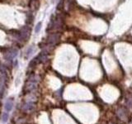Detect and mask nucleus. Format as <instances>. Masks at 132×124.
Wrapping results in <instances>:
<instances>
[{
  "label": "nucleus",
  "mask_w": 132,
  "mask_h": 124,
  "mask_svg": "<svg viewBox=\"0 0 132 124\" xmlns=\"http://www.w3.org/2000/svg\"><path fill=\"white\" fill-rule=\"evenodd\" d=\"M13 104H14V98H8L6 100L5 106H4V110L7 112V113H10L12 107H13Z\"/></svg>",
  "instance_id": "f257e3e1"
},
{
  "label": "nucleus",
  "mask_w": 132,
  "mask_h": 124,
  "mask_svg": "<svg viewBox=\"0 0 132 124\" xmlns=\"http://www.w3.org/2000/svg\"><path fill=\"white\" fill-rule=\"evenodd\" d=\"M59 40H60V35L58 34H53L51 36H50L48 38V41L51 44H55L56 42L59 41Z\"/></svg>",
  "instance_id": "f03ea898"
},
{
  "label": "nucleus",
  "mask_w": 132,
  "mask_h": 124,
  "mask_svg": "<svg viewBox=\"0 0 132 124\" xmlns=\"http://www.w3.org/2000/svg\"><path fill=\"white\" fill-rule=\"evenodd\" d=\"M8 113H7V112H6V111L3 113V116H2V121H3V122H6L7 121V119H8Z\"/></svg>",
  "instance_id": "7ed1b4c3"
},
{
  "label": "nucleus",
  "mask_w": 132,
  "mask_h": 124,
  "mask_svg": "<svg viewBox=\"0 0 132 124\" xmlns=\"http://www.w3.org/2000/svg\"><path fill=\"white\" fill-rule=\"evenodd\" d=\"M33 51H34V48H33V47H31L29 48V49L27 50V56H26V57L28 58L29 56H30L31 55Z\"/></svg>",
  "instance_id": "20e7f679"
},
{
  "label": "nucleus",
  "mask_w": 132,
  "mask_h": 124,
  "mask_svg": "<svg viewBox=\"0 0 132 124\" xmlns=\"http://www.w3.org/2000/svg\"><path fill=\"white\" fill-rule=\"evenodd\" d=\"M41 22H38L37 23V25L36 26V28H35V32H36V33H38L39 32H40V28H41Z\"/></svg>",
  "instance_id": "39448f33"
}]
</instances>
